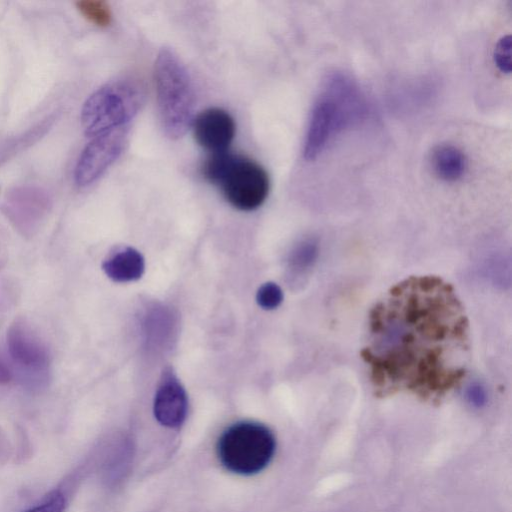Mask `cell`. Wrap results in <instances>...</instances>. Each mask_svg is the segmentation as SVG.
Returning a JSON list of instances; mask_svg holds the SVG:
<instances>
[{
  "instance_id": "obj_12",
  "label": "cell",
  "mask_w": 512,
  "mask_h": 512,
  "mask_svg": "<svg viewBox=\"0 0 512 512\" xmlns=\"http://www.w3.org/2000/svg\"><path fill=\"white\" fill-rule=\"evenodd\" d=\"M102 268L110 279L116 282H129L141 277L145 263L137 250L127 247L105 260Z\"/></svg>"
},
{
  "instance_id": "obj_3",
  "label": "cell",
  "mask_w": 512,
  "mask_h": 512,
  "mask_svg": "<svg viewBox=\"0 0 512 512\" xmlns=\"http://www.w3.org/2000/svg\"><path fill=\"white\" fill-rule=\"evenodd\" d=\"M154 79L163 130L170 139H179L194 120L195 93L190 75L178 55L165 47L155 60Z\"/></svg>"
},
{
  "instance_id": "obj_7",
  "label": "cell",
  "mask_w": 512,
  "mask_h": 512,
  "mask_svg": "<svg viewBox=\"0 0 512 512\" xmlns=\"http://www.w3.org/2000/svg\"><path fill=\"white\" fill-rule=\"evenodd\" d=\"M127 134V127L123 126L93 137L78 158L75 183L85 187L99 179L123 152Z\"/></svg>"
},
{
  "instance_id": "obj_15",
  "label": "cell",
  "mask_w": 512,
  "mask_h": 512,
  "mask_svg": "<svg viewBox=\"0 0 512 512\" xmlns=\"http://www.w3.org/2000/svg\"><path fill=\"white\" fill-rule=\"evenodd\" d=\"M256 300L263 309H275L283 300L282 289L276 283L267 282L259 288Z\"/></svg>"
},
{
  "instance_id": "obj_14",
  "label": "cell",
  "mask_w": 512,
  "mask_h": 512,
  "mask_svg": "<svg viewBox=\"0 0 512 512\" xmlns=\"http://www.w3.org/2000/svg\"><path fill=\"white\" fill-rule=\"evenodd\" d=\"M318 254V243L314 239L304 240L292 250L289 257L290 267L296 272H303L315 263Z\"/></svg>"
},
{
  "instance_id": "obj_11",
  "label": "cell",
  "mask_w": 512,
  "mask_h": 512,
  "mask_svg": "<svg viewBox=\"0 0 512 512\" xmlns=\"http://www.w3.org/2000/svg\"><path fill=\"white\" fill-rule=\"evenodd\" d=\"M433 172L441 180L455 182L463 177L467 169V159L457 146L440 144L431 154Z\"/></svg>"
},
{
  "instance_id": "obj_1",
  "label": "cell",
  "mask_w": 512,
  "mask_h": 512,
  "mask_svg": "<svg viewBox=\"0 0 512 512\" xmlns=\"http://www.w3.org/2000/svg\"><path fill=\"white\" fill-rule=\"evenodd\" d=\"M469 348V323L454 288L437 276H412L371 309L361 356L377 395L438 402L463 382Z\"/></svg>"
},
{
  "instance_id": "obj_13",
  "label": "cell",
  "mask_w": 512,
  "mask_h": 512,
  "mask_svg": "<svg viewBox=\"0 0 512 512\" xmlns=\"http://www.w3.org/2000/svg\"><path fill=\"white\" fill-rule=\"evenodd\" d=\"M76 7L84 18L96 26L107 27L112 21V11L103 0H79Z\"/></svg>"
},
{
  "instance_id": "obj_16",
  "label": "cell",
  "mask_w": 512,
  "mask_h": 512,
  "mask_svg": "<svg viewBox=\"0 0 512 512\" xmlns=\"http://www.w3.org/2000/svg\"><path fill=\"white\" fill-rule=\"evenodd\" d=\"M493 60L495 66L501 73L510 74L511 72V36H502L493 51Z\"/></svg>"
},
{
  "instance_id": "obj_5",
  "label": "cell",
  "mask_w": 512,
  "mask_h": 512,
  "mask_svg": "<svg viewBox=\"0 0 512 512\" xmlns=\"http://www.w3.org/2000/svg\"><path fill=\"white\" fill-rule=\"evenodd\" d=\"M145 95L143 82L134 76L120 77L102 86L82 107L81 123L85 134L93 138L126 126L140 110Z\"/></svg>"
},
{
  "instance_id": "obj_4",
  "label": "cell",
  "mask_w": 512,
  "mask_h": 512,
  "mask_svg": "<svg viewBox=\"0 0 512 512\" xmlns=\"http://www.w3.org/2000/svg\"><path fill=\"white\" fill-rule=\"evenodd\" d=\"M203 177L217 185L225 199L242 211L257 209L266 200L270 180L266 170L254 160L229 151L211 154L204 162Z\"/></svg>"
},
{
  "instance_id": "obj_8",
  "label": "cell",
  "mask_w": 512,
  "mask_h": 512,
  "mask_svg": "<svg viewBox=\"0 0 512 512\" xmlns=\"http://www.w3.org/2000/svg\"><path fill=\"white\" fill-rule=\"evenodd\" d=\"M6 343L13 362L21 369L42 372L48 369L50 356L43 343L32 334L24 320L15 319L7 329Z\"/></svg>"
},
{
  "instance_id": "obj_19",
  "label": "cell",
  "mask_w": 512,
  "mask_h": 512,
  "mask_svg": "<svg viewBox=\"0 0 512 512\" xmlns=\"http://www.w3.org/2000/svg\"><path fill=\"white\" fill-rule=\"evenodd\" d=\"M12 380V373L8 366L0 359V385L8 384Z\"/></svg>"
},
{
  "instance_id": "obj_6",
  "label": "cell",
  "mask_w": 512,
  "mask_h": 512,
  "mask_svg": "<svg viewBox=\"0 0 512 512\" xmlns=\"http://www.w3.org/2000/svg\"><path fill=\"white\" fill-rule=\"evenodd\" d=\"M276 438L265 425L243 421L229 426L216 446L222 466L238 475H254L264 470L274 457Z\"/></svg>"
},
{
  "instance_id": "obj_2",
  "label": "cell",
  "mask_w": 512,
  "mask_h": 512,
  "mask_svg": "<svg viewBox=\"0 0 512 512\" xmlns=\"http://www.w3.org/2000/svg\"><path fill=\"white\" fill-rule=\"evenodd\" d=\"M368 116V103L357 84L340 72L328 75L310 113L304 159L315 160L338 134Z\"/></svg>"
},
{
  "instance_id": "obj_10",
  "label": "cell",
  "mask_w": 512,
  "mask_h": 512,
  "mask_svg": "<svg viewBox=\"0 0 512 512\" xmlns=\"http://www.w3.org/2000/svg\"><path fill=\"white\" fill-rule=\"evenodd\" d=\"M154 415L166 427H180L186 419L188 400L184 388L171 374H167L154 399Z\"/></svg>"
},
{
  "instance_id": "obj_18",
  "label": "cell",
  "mask_w": 512,
  "mask_h": 512,
  "mask_svg": "<svg viewBox=\"0 0 512 512\" xmlns=\"http://www.w3.org/2000/svg\"><path fill=\"white\" fill-rule=\"evenodd\" d=\"M465 395L468 403L475 408H481L487 403V393L481 383H471L466 388Z\"/></svg>"
},
{
  "instance_id": "obj_9",
  "label": "cell",
  "mask_w": 512,
  "mask_h": 512,
  "mask_svg": "<svg viewBox=\"0 0 512 512\" xmlns=\"http://www.w3.org/2000/svg\"><path fill=\"white\" fill-rule=\"evenodd\" d=\"M196 142L213 153L225 151L235 136L233 117L224 109L213 107L199 113L193 120Z\"/></svg>"
},
{
  "instance_id": "obj_17",
  "label": "cell",
  "mask_w": 512,
  "mask_h": 512,
  "mask_svg": "<svg viewBox=\"0 0 512 512\" xmlns=\"http://www.w3.org/2000/svg\"><path fill=\"white\" fill-rule=\"evenodd\" d=\"M66 508V498L60 492L50 495L42 503L35 505L25 512H64Z\"/></svg>"
}]
</instances>
